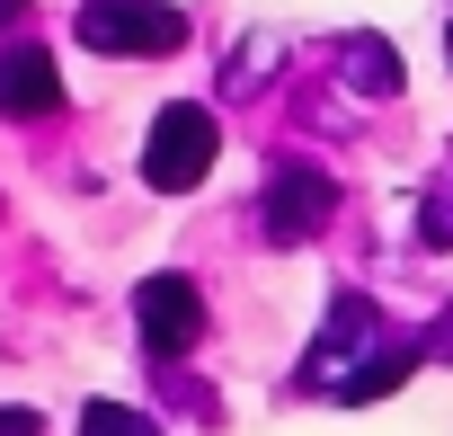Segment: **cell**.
I'll list each match as a JSON object with an SVG mask.
<instances>
[{"mask_svg":"<svg viewBox=\"0 0 453 436\" xmlns=\"http://www.w3.org/2000/svg\"><path fill=\"white\" fill-rule=\"evenodd\" d=\"M444 63H453V27H444Z\"/></svg>","mask_w":453,"mask_h":436,"instance_id":"cell-13","label":"cell"},{"mask_svg":"<svg viewBox=\"0 0 453 436\" xmlns=\"http://www.w3.org/2000/svg\"><path fill=\"white\" fill-rule=\"evenodd\" d=\"M19 10H27V0H0V27H19Z\"/></svg>","mask_w":453,"mask_h":436,"instance_id":"cell-12","label":"cell"},{"mask_svg":"<svg viewBox=\"0 0 453 436\" xmlns=\"http://www.w3.org/2000/svg\"><path fill=\"white\" fill-rule=\"evenodd\" d=\"M338 214V187H329V169H303V160H285L276 178H267V205H258V232L276 241V250H294V241H311L320 223Z\"/></svg>","mask_w":453,"mask_h":436,"instance_id":"cell-4","label":"cell"},{"mask_svg":"<svg viewBox=\"0 0 453 436\" xmlns=\"http://www.w3.org/2000/svg\"><path fill=\"white\" fill-rule=\"evenodd\" d=\"M267 63H276V36H258V45H241V54H232V90H241V98H250V90H258V72H267Z\"/></svg>","mask_w":453,"mask_h":436,"instance_id":"cell-9","label":"cell"},{"mask_svg":"<svg viewBox=\"0 0 453 436\" xmlns=\"http://www.w3.org/2000/svg\"><path fill=\"white\" fill-rule=\"evenodd\" d=\"M426 241H435V250H444V241H453V178H444V187H435V196H426Z\"/></svg>","mask_w":453,"mask_h":436,"instance_id":"cell-10","label":"cell"},{"mask_svg":"<svg viewBox=\"0 0 453 436\" xmlns=\"http://www.w3.org/2000/svg\"><path fill=\"white\" fill-rule=\"evenodd\" d=\"M81 45L89 54H178L187 45V10H169V0H89Z\"/></svg>","mask_w":453,"mask_h":436,"instance_id":"cell-3","label":"cell"},{"mask_svg":"<svg viewBox=\"0 0 453 436\" xmlns=\"http://www.w3.org/2000/svg\"><path fill=\"white\" fill-rule=\"evenodd\" d=\"M213 152H222L213 116L178 98V107H160V116H151V143H142V178H151L160 196H187V187H204Z\"/></svg>","mask_w":453,"mask_h":436,"instance_id":"cell-2","label":"cell"},{"mask_svg":"<svg viewBox=\"0 0 453 436\" xmlns=\"http://www.w3.org/2000/svg\"><path fill=\"white\" fill-rule=\"evenodd\" d=\"M63 107V72H54V54L36 45V36H19L10 54H0V116L10 125H36V116H54Z\"/></svg>","mask_w":453,"mask_h":436,"instance_id":"cell-6","label":"cell"},{"mask_svg":"<svg viewBox=\"0 0 453 436\" xmlns=\"http://www.w3.org/2000/svg\"><path fill=\"white\" fill-rule=\"evenodd\" d=\"M81 436H160L142 409H125V401H89L81 409Z\"/></svg>","mask_w":453,"mask_h":436,"instance_id":"cell-8","label":"cell"},{"mask_svg":"<svg viewBox=\"0 0 453 436\" xmlns=\"http://www.w3.org/2000/svg\"><path fill=\"white\" fill-rule=\"evenodd\" d=\"M0 436H45V427H36L27 409H0Z\"/></svg>","mask_w":453,"mask_h":436,"instance_id":"cell-11","label":"cell"},{"mask_svg":"<svg viewBox=\"0 0 453 436\" xmlns=\"http://www.w3.org/2000/svg\"><path fill=\"white\" fill-rule=\"evenodd\" d=\"M338 72H347V90H365V98H400V54H391L382 36H347V45H338Z\"/></svg>","mask_w":453,"mask_h":436,"instance_id":"cell-7","label":"cell"},{"mask_svg":"<svg viewBox=\"0 0 453 436\" xmlns=\"http://www.w3.org/2000/svg\"><path fill=\"white\" fill-rule=\"evenodd\" d=\"M134 321H142V347H151V356H187V347L204 339V294H196L187 276H142Z\"/></svg>","mask_w":453,"mask_h":436,"instance_id":"cell-5","label":"cell"},{"mask_svg":"<svg viewBox=\"0 0 453 436\" xmlns=\"http://www.w3.org/2000/svg\"><path fill=\"white\" fill-rule=\"evenodd\" d=\"M382 347H391V321H382L365 294H338V303H329V330H320V347H311V365H303V383L329 392V401H347L356 374H365Z\"/></svg>","mask_w":453,"mask_h":436,"instance_id":"cell-1","label":"cell"}]
</instances>
